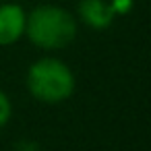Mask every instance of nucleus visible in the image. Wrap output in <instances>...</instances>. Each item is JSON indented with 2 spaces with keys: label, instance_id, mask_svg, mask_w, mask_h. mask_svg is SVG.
<instances>
[{
  "label": "nucleus",
  "instance_id": "obj_5",
  "mask_svg": "<svg viewBox=\"0 0 151 151\" xmlns=\"http://www.w3.org/2000/svg\"><path fill=\"white\" fill-rule=\"evenodd\" d=\"M13 118V101L11 97L0 89V130H2Z\"/></svg>",
  "mask_w": 151,
  "mask_h": 151
},
{
  "label": "nucleus",
  "instance_id": "obj_3",
  "mask_svg": "<svg viewBox=\"0 0 151 151\" xmlns=\"http://www.w3.org/2000/svg\"><path fill=\"white\" fill-rule=\"evenodd\" d=\"M27 11L17 2H0V48L19 44L25 37Z\"/></svg>",
  "mask_w": 151,
  "mask_h": 151
},
{
  "label": "nucleus",
  "instance_id": "obj_1",
  "mask_svg": "<svg viewBox=\"0 0 151 151\" xmlns=\"http://www.w3.org/2000/svg\"><path fill=\"white\" fill-rule=\"evenodd\" d=\"M79 21L75 15L56 4H42L27 13L25 37L44 52H56L70 46L77 37Z\"/></svg>",
  "mask_w": 151,
  "mask_h": 151
},
{
  "label": "nucleus",
  "instance_id": "obj_4",
  "mask_svg": "<svg viewBox=\"0 0 151 151\" xmlns=\"http://www.w3.org/2000/svg\"><path fill=\"white\" fill-rule=\"evenodd\" d=\"M77 17L89 29L104 31V29L112 27V23L116 19V13L110 6V0H79Z\"/></svg>",
  "mask_w": 151,
  "mask_h": 151
},
{
  "label": "nucleus",
  "instance_id": "obj_2",
  "mask_svg": "<svg viewBox=\"0 0 151 151\" xmlns=\"http://www.w3.org/2000/svg\"><path fill=\"white\" fill-rule=\"evenodd\" d=\"M25 87L35 101L46 106H58L75 95L77 77L64 60L56 56H42L29 64L25 75Z\"/></svg>",
  "mask_w": 151,
  "mask_h": 151
},
{
  "label": "nucleus",
  "instance_id": "obj_8",
  "mask_svg": "<svg viewBox=\"0 0 151 151\" xmlns=\"http://www.w3.org/2000/svg\"><path fill=\"white\" fill-rule=\"evenodd\" d=\"M0 2H2V0H0Z\"/></svg>",
  "mask_w": 151,
  "mask_h": 151
},
{
  "label": "nucleus",
  "instance_id": "obj_6",
  "mask_svg": "<svg viewBox=\"0 0 151 151\" xmlns=\"http://www.w3.org/2000/svg\"><path fill=\"white\" fill-rule=\"evenodd\" d=\"M110 6L116 13V17L118 15L122 17V15H126V13L132 11V0H110Z\"/></svg>",
  "mask_w": 151,
  "mask_h": 151
},
{
  "label": "nucleus",
  "instance_id": "obj_7",
  "mask_svg": "<svg viewBox=\"0 0 151 151\" xmlns=\"http://www.w3.org/2000/svg\"><path fill=\"white\" fill-rule=\"evenodd\" d=\"M15 151H40V145L35 141H19L15 145Z\"/></svg>",
  "mask_w": 151,
  "mask_h": 151
}]
</instances>
